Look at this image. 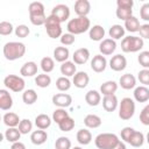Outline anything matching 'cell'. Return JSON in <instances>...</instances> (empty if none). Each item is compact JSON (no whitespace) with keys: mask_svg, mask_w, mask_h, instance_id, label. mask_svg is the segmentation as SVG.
I'll use <instances>...</instances> for the list:
<instances>
[{"mask_svg":"<svg viewBox=\"0 0 149 149\" xmlns=\"http://www.w3.org/2000/svg\"><path fill=\"white\" fill-rule=\"evenodd\" d=\"M137 79L143 86H149V69H142L139 71Z\"/></svg>","mask_w":149,"mask_h":149,"instance_id":"47","label":"cell"},{"mask_svg":"<svg viewBox=\"0 0 149 149\" xmlns=\"http://www.w3.org/2000/svg\"><path fill=\"white\" fill-rule=\"evenodd\" d=\"M115 15L118 19L126 21L128 20L130 16H133V9H128V8H116L115 10Z\"/></svg>","mask_w":149,"mask_h":149,"instance_id":"44","label":"cell"},{"mask_svg":"<svg viewBox=\"0 0 149 149\" xmlns=\"http://www.w3.org/2000/svg\"><path fill=\"white\" fill-rule=\"evenodd\" d=\"M139 33H140L141 38H147V40H149V23L141 24Z\"/></svg>","mask_w":149,"mask_h":149,"instance_id":"54","label":"cell"},{"mask_svg":"<svg viewBox=\"0 0 149 149\" xmlns=\"http://www.w3.org/2000/svg\"><path fill=\"white\" fill-rule=\"evenodd\" d=\"M21 135H22V134L20 133L19 128H16V127H13V128H7V129L5 130V134H3L5 139H6L8 142H10V143L19 142V140H20Z\"/></svg>","mask_w":149,"mask_h":149,"instance_id":"33","label":"cell"},{"mask_svg":"<svg viewBox=\"0 0 149 149\" xmlns=\"http://www.w3.org/2000/svg\"><path fill=\"white\" fill-rule=\"evenodd\" d=\"M119 106V101L115 94L105 95L102 98V107L106 112H114Z\"/></svg>","mask_w":149,"mask_h":149,"instance_id":"18","label":"cell"},{"mask_svg":"<svg viewBox=\"0 0 149 149\" xmlns=\"http://www.w3.org/2000/svg\"><path fill=\"white\" fill-rule=\"evenodd\" d=\"M116 6H118V8L132 9L133 6H134V2H133V0H118L116 1Z\"/></svg>","mask_w":149,"mask_h":149,"instance_id":"53","label":"cell"},{"mask_svg":"<svg viewBox=\"0 0 149 149\" xmlns=\"http://www.w3.org/2000/svg\"><path fill=\"white\" fill-rule=\"evenodd\" d=\"M2 52L7 61H16L24 56L26 45L22 42H7L2 48Z\"/></svg>","mask_w":149,"mask_h":149,"instance_id":"1","label":"cell"},{"mask_svg":"<svg viewBox=\"0 0 149 149\" xmlns=\"http://www.w3.org/2000/svg\"><path fill=\"white\" fill-rule=\"evenodd\" d=\"M125 33H126V29L125 27H122L121 24H113L109 30H108V34H109V38L112 40H120V38H123L125 37Z\"/></svg>","mask_w":149,"mask_h":149,"instance_id":"32","label":"cell"},{"mask_svg":"<svg viewBox=\"0 0 149 149\" xmlns=\"http://www.w3.org/2000/svg\"><path fill=\"white\" fill-rule=\"evenodd\" d=\"M41 69L44 73H49L55 69V61L51 57H43L41 59Z\"/></svg>","mask_w":149,"mask_h":149,"instance_id":"38","label":"cell"},{"mask_svg":"<svg viewBox=\"0 0 149 149\" xmlns=\"http://www.w3.org/2000/svg\"><path fill=\"white\" fill-rule=\"evenodd\" d=\"M14 31H15V35H16L17 37H20V38L27 37V36L29 35V33H30L29 28H28L26 24H19V26L15 28Z\"/></svg>","mask_w":149,"mask_h":149,"instance_id":"48","label":"cell"},{"mask_svg":"<svg viewBox=\"0 0 149 149\" xmlns=\"http://www.w3.org/2000/svg\"><path fill=\"white\" fill-rule=\"evenodd\" d=\"M36 73H37V64L35 62H26L20 69V74L22 77H33Z\"/></svg>","mask_w":149,"mask_h":149,"instance_id":"23","label":"cell"},{"mask_svg":"<svg viewBox=\"0 0 149 149\" xmlns=\"http://www.w3.org/2000/svg\"><path fill=\"white\" fill-rule=\"evenodd\" d=\"M74 41H76L74 35H72V34H70V33L63 34V35L61 36V43H62L63 45H71V44L74 43Z\"/></svg>","mask_w":149,"mask_h":149,"instance_id":"50","label":"cell"},{"mask_svg":"<svg viewBox=\"0 0 149 149\" xmlns=\"http://www.w3.org/2000/svg\"><path fill=\"white\" fill-rule=\"evenodd\" d=\"M14 30V27L10 22L8 21H1L0 22V34L2 36H7V35H10Z\"/></svg>","mask_w":149,"mask_h":149,"instance_id":"45","label":"cell"},{"mask_svg":"<svg viewBox=\"0 0 149 149\" xmlns=\"http://www.w3.org/2000/svg\"><path fill=\"white\" fill-rule=\"evenodd\" d=\"M2 120H3V123L8 128H13V127L19 126V123L21 121L20 118H19V115L16 113H14V112H7V113H5L3 116H2Z\"/></svg>","mask_w":149,"mask_h":149,"instance_id":"25","label":"cell"},{"mask_svg":"<svg viewBox=\"0 0 149 149\" xmlns=\"http://www.w3.org/2000/svg\"><path fill=\"white\" fill-rule=\"evenodd\" d=\"M70 57V51L66 47H56L54 50V58L56 59V62L59 63H64L69 59Z\"/></svg>","mask_w":149,"mask_h":149,"instance_id":"24","label":"cell"},{"mask_svg":"<svg viewBox=\"0 0 149 149\" xmlns=\"http://www.w3.org/2000/svg\"><path fill=\"white\" fill-rule=\"evenodd\" d=\"M10 149H27L26 148V146H24V143H22V142H15V143H12V147H10Z\"/></svg>","mask_w":149,"mask_h":149,"instance_id":"55","label":"cell"},{"mask_svg":"<svg viewBox=\"0 0 149 149\" xmlns=\"http://www.w3.org/2000/svg\"><path fill=\"white\" fill-rule=\"evenodd\" d=\"M90 28H91V21L87 16H77L76 19L69 20V22L66 24L68 33H70L72 35L83 34V33L90 30Z\"/></svg>","mask_w":149,"mask_h":149,"instance_id":"2","label":"cell"},{"mask_svg":"<svg viewBox=\"0 0 149 149\" xmlns=\"http://www.w3.org/2000/svg\"><path fill=\"white\" fill-rule=\"evenodd\" d=\"M88 36L92 41H95V42H101L105 37V29L100 24H94L93 27L90 28L88 30Z\"/></svg>","mask_w":149,"mask_h":149,"instance_id":"20","label":"cell"},{"mask_svg":"<svg viewBox=\"0 0 149 149\" xmlns=\"http://www.w3.org/2000/svg\"><path fill=\"white\" fill-rule=\"evenodd\" d=\"M45 30H47V34L49 35V37L51 38H58L61 37L63 34H62V26H61V22L54 17L52 15H49L47 17V21H45Z\"/></svg>","mask_w":149,"mask_h":149,"instance_id":"7","label":"cell"},{"mask_svg":"<svg viewBox=\"0 0 149 149\" xmlns=\"http://www.w3.org/2000/svg\"><path fill=\"white\" fill-rule=\"evenodd\" d=\"M134 132H135L134 128H132V127H125V128L121 130V139H122L126 143H128V142H129V139H130V136L133 135Z\"/></svg>","mask_w":149,"mask_h":149,"instance_id":"51","label":"cell"},{"mask_svg":"<svg viewBox=\"0 0 149 149\" xmlns=\"http://www.w3.org/2000/svg\"><path fill=\"white\" fill-rule=\"evenodd\" d=\"M28 12H29V17H37V16H44L45 15L44 5L40 1L31 2L28 7Z\"/></svg>","mask_w":149,"mask_h":149,"instance_id":"19","label":"cell"},{"mask_svg":"<svg viewBox=\"0 0 149 149\" xmlns=\"http://www.w3.org/2000/svg\"><path fill=\"white\" fill-rule=\"evenodd\" d=\"M146 140H147V142H148V144H149V132H148V134H147V136H146Z\"/></svg>","mask_w":149,"mask_h":149,"instance_id":"57","label":"cell"},{"mask_svg":"<svg viewBox=\"0 0 149 149\" xmlns=\"http://www.w3.org/2000/svg\"><path fill=\"white\" fill-rule=\"evenodd\" d=\"M71 140L66 136H61L55 142V149H71Z\"/></svg>","mask_w":149,"mask_h":149,"instance_id":"41","label":"cell"},{"mask_svg":"<svg viewBox=\"0 0 149 149\" xmlns=\"http://www.w3.org/2000/svg\"><path fill=\"white\" fill-rule=\"evenodd\" d=\"M113 149H127V147H126V144H125L122 141H120V142H119V143H118Z\"/></svg>","mask_w":149,"mask_h":149,"instance_id":"56","label":"cell"},{"mask_svg":"<svg viewBox=\"0 0 149 149\" xmlns=\"http://www.w3.org/2000/svg\"><path fill=\"white\" fill-rule=\"evenodd\" d=\"M144 45L143 38L139 36H125L121 41V49L123 52H137Z\"/></svg>","mask_w":149,"mask_h":149,"instance_id":"4","label":"cell"},{"mask_svg":"<svg viewBox=\"0 0 149 149\" xmlns=\"http://www.w3.org/2000/svg\"><path fill=\"white\" fill-rule=\"evenodd\" d=\"M120 142L118 135L114 133H101L97 135L94 143L98 149H113Z\"/></svg>","mask_w":149,"mask_h":149,"instance_id":"3","label":"cell"},{"mask_svg":"<svg viewBox=\"0 0 149 149\" xmlns=\"http://www.w3.org/2000/svg\"><path fill=\"white\" fill-rule=\"evenodd\" d=\"M52 104L58 108H66L72 104V97L68 93H57L52 95Z\"/></svg>","mask_w":149,"mask_h":149,"instance_id":"9","label":"cell"},{"mask_svg":"<svg viewBox=\"0 0 149 149\" xmlns=\"http://www.w3.org/2000/svg\"><path fill=\"white\" fill-rule=\"evenodd\" d=\"M3 85L6 86V88L15 92V93H19V92H22L26 87V81L22 77L20 76H16V74H8L3 79Z\"/></svg>","mask_w":149,"mask_h":149,"instance_id":"6","label":"cell"},{"mask_svg":"<svg viewBox=\"0 0 149 149\" xmlns=\"http://www.w3.org/2000/svg\"><path fill=\"white\" fill-rule=\"evenodd\" d=\"M72 59H73L74 64H78V65L85 64L90 59V50L87 48H79V49H77L73 52V55H72Z\"/></svg>","mask_w":149,"mask_h":149,"instance_id":"13","label":"cell"},{"mask_svg":"<svg viewBox=\"0 0 149 149\" xmlns=\"http://www.w3.org/2000/svg\"><path fill=\"white\" fill-rule=\"evenodd\" d=\"M99 50L102 56H109L116 50V42L112 38H104L99 44Z\"/></svg>","mask_w":149,"mask_h":149,"instance_id":"11","label":"cell"},{"mask_svg":"<svg viewBox=\"0 0 149 149\" xmlns=\"http://www.w3.org/2000/svg\"><path fill=\"white\" fill-rule=\"evenodd\" d=\"M91 10V3L88 0H77L74 2V13L78 16H87Z\"/></svg>","mask_w":149,"mask_h":149,"instance_id":"14","label":"cell"},{"mask_svg":"<svg viewBox=\"0 0 149 149\" xmlns=\"http://www.w3.org/2000/svg\"><path fill=\"white\" fill-rule=\"evenodd\" d=\"M123 27H125V29H126L127 31H129V33H136V31L140 30L141 24H140V21H139L137 17L130 16L128 20L125 21V26H123Z\"/></svg>","mask_w":149,"mask_h":149,"instance_id":"34","label":"cell"},{"mask_svg":"<svg viewBox=\"0 0 149 149\" xmlns=\"http://www.w3.org/2000/svg\"><path fill=\"white\" fill-rule=\"evenodd\" d=\"M88 81H90V76L85 72V71H78L74 76H73V79H72V83L76 87L78 88H84L88 85Z\"/></svg>","mask_w":149,"mask_h":149,"instance_id":"15","label":"cell"},{"mask_svg":"<svg viewBox=\"0 0 149 149\" xmlns=\"http://www.w3.org/2000/svg\"><path fill=\"white\" fill-rule=\"evenodd\" d=\"M119 85L123 90H132L136 86V78L132 73H125L119 79Z\"/></svg>","mask_w":149,"mask_h":149,"instance_id":"17","label":"cell"},{"mask_svg":"<svg viewBox=\"0 0 149 149\" xmlns=\"http://www.w3.org/2000/svg\"><path fill=\"white\" fill-rule=\"evenodd\" d=\"M58 127L62 132H70L74 127V120L71 116H68L66 119H64L62 122L58 123Z\"/></svg>","mask_w":149,"mask_h":149,"instance_id":"43","label":"cell"},{"mask_svg":"<svg viewBox=\"0 0 149 149\" xmlns=\"http://www.w3.org/2000/svg\"><path fill=\"white\" fill-rule=\"evenodd\" d=\"M50 125H51V118H50L49 115L44 114V113L38 114V115L35 118V126H36L38 129L44 130V129L49 128Z\"/></svg>","mask_w":149,"mask_h":149,"instance_id":"30","label":"cell"},{"mask_svg":"<svg viewBox=\"0 0 149 149\" xmlns=\"http://www.w3.org/2000/svg\"><path fill=\"white\" fill-rule=\"evenodd\" d=\"M137 62L141 66H143V69H149V51H141L137 56Z\"/></svg>","mask_w":149,"mask_h":149,"instance_id":"46","label":"cell"},{"mask_svg":"<svg viewBox=\"0 0 149 149\" xmlns=\"http://www.w3.org/2000/svg\"><path fill=\"white\" fill-rule=\"evenodd\" d=\"M140 121H141L142 125L149 126V104H147L142 108V111L140 113Z\"/></svg>","mask_w":149,"mask_h":149,"instance_id":"49","label":"cell"},{"mask_svg":"<svg viewBox=\"0 0 149 149\" xmlns=\"http://www.w3.org/2000/svg\"><path fill=\"white\" fill-rule=\"evenodd\" d=\"M127 66V59L123 55L121 54H116L114 56H112L111 61H109V68L113 70V71H122L125 70Z\"/></svg>","mask_w":149,"mask_h":149,"instance_id":"10","label":"cell"},{"mask_svg":"<svg viewBox=\"0 0 149 149\" xmlns=\"http://www.w3.org/2000/svg\"><path fill=\"white\" fill-rule=\"evenodd\" d=\"M76 139L78 141V143L83 144V146H87L88 143H91L92 141V134L88 129L86 128H81L77 132V135H76Z\"/></svg>","mask_w":149,"mask_h":149,"instance_id":"29","label":"cell"},{"mask_svg":"<svg viewBox=\"0 0 149 149\" xmlns=\"http://www.w3.org/2000/svg\"><path fill=\"white\" fill-rule=\"evenodd\" d=\"M140 16L142 20L149 22V2H146L140 8Z\"/></svg>","mask_w":149,"mask_h":149,"instance_id":"52","label":"cell"},{"mask_svg":"<svg viewBox=\"0 0 149 149\" xmlns=\"http://www.w3.org/2000/svg\"><path fill=\"white\" fill-rule=\"evenodd\" d=\"M47 140H48V134L45 130L37 129V130L31 132V134H30V141L35 146H41V144L45 143Z\"/></svg>","mask_w":149,"mask_h":149,"instance_id":"21","label":"cell"},{"mask_svg":"<svg viewBox=\"0 0 149 149\" xmlns=\"http://www.w3.org/2000/svg\"><path fill=\"white\" fill-rule=\"evenodd\" d=\"M17 127H19L20 133L23 134V135H26V134H28L33 130V123L29 119H22Z\"/></svg>","mask_w":149,"mask_h":149,"instance_id":"42","label":"cell"},{"mask_svg":"<svg viewBox=\"0 0 149 149\" xmlns=\"http://www.w3.org/2000/svg\"><path fill=\"white\" fill-rule=\"evenodd\" d=\"M13 106V98L6 88L0 90V109L8 111Z\"/></svg>","mask_w":149,"mask_h":149,"instance_id":"16","label":"cell"},{"mask_svg":"<svg viewBox=\"0 0 149 149\" xmlns=\"http://www.w3.org/2000/svg\"><path fill=\"white\" fill-rule=\"evenodd\" d=\"M22 100L26 105H33L36 100H37V93L35 90L33 88H28L24 90L22 93Z\"/></svg>","mask_w":149,"mask_h":149,"instance_id":"36","label":"cell"},{"mask_svg":"<svg viewBox=\"0 0 149 149\" xmlns=\"http://www.w3.org/2000/svg\"><path fill=\"white\" fill-rule=\"evenodd\" d=\"M101 118L97 114H87L85 118H84V125L87 127V128H98L101 126Z\"/></svg>","mask_w":149,"mask_h":149,"instance_id":"31","label":"cell"},{"mask_svg":"<svg viewBox=\"0 0 149 149\" xmlns=\"http://www.w3.org/2000/svg\"><path fill=\"white\" fill-rule=\"evenodd\" d=\"M72 149H83V148H80V147H74V148H72Z\"/></svg>","mask_w":149,"mask_h":149,"instance_id":"58","label":"cell"},{"mask_svg":"<svg viewBox=\"0 0 149 149\" xmlns=\"http://www.w3.org/2000/svg\"><path fill=\"white\" fill-rule=\"evenodd\" d=\"M134 99L137 102H147L149 100V88L147 86H137L134 90Z\"/></svg>","mask_w":149,"mask_h":149,"instance_id":"22","label":"cell"},{"mask_svg":"<svg viewBox=\"0 0 149 149\" xmlns=\"http://www.w3.org/2000/svg\"><path fill=\"white\" fill-rule=\"evenodd\" d=\"M35 84L41 87V88H44V87H48L50 84H51V77L47 73H41V74H37L35 77Z\"/></svg>","mask_w":149,"mask_h":149,"instance_id":"37","label":"cell"},{"mask_svg":"<svg viewBox=\"0 0 149 149\" xmlns=\"http://www.w3.org/2000/svg\"><path fill=\"white\" fill-rule=\"evenodd\" d=\"M59 70H61V73L64 77H71V76H74L77 73L76 64L73 62H71V61H66V62L62 63Z\"/></svg>","mask_w":149,"mask_h":149,"instance_id":"27","label":"cell"},{"mask_svg":"<svg viewBox=\"0 0 149 149\" xmlns=\"http://www.w3.org/2000/svg\"><path fill=\"white\" fill-rule=\"evenodd\" d=\"M144 135L141 133V132H137V130H135L134 133H133V135L130 136V139H129V144L132 146V147H135V148H139V147H142L143 146V143H144Z\"/></svg>","mask_w":149,"mask_h":149,"instance_id":"35","label":"cell"},{"mask_svg":"<svg viewBox=\"0 0 149 149\" xmlns=\"http://www.w3.org/2000/svg\"><path fill=\"white\" fill-rule=\"evenodd\" d=\"M106 66H107V59L101 54L93 56V58L91 59V69L97 73H100V72L105 71Z\"/></svg>","mask_w":149,"mask_h":149,"instance_id":"12","label":"cell"},{"mask_svg":"<svg viewBox=\"0 0 149 149\" xmlns=\"http://www.w3.org/2000/svg\"><path fill=\"white\" fill-rule=\"evenodd\" d=\"M116 90H118V84L114 80H107L100 86V93H102L104 97L115 94Z\"/></svg>","mask_w":149,"mask_h":149,"instance_id":"28","label":"cell"},{"mask_svg":"<svg viewBox=\"0 0 149 149\" xmlns=\"http://www.w3.org/2000/svg\"><path fill=\"white\" fill-rule=\"evenodd\" d=\"M50 15L56 17L61 23L65 22L70 17V8H69V6H66L64 3H58V5L54 6V8L51 9Z\"/></svg>","mask_w":149,"mask_h":149,"instance_id":"8","label":"cell"},{"mask_svg":"<svg viewBox=\"0 0 149 149\" xmlns=\"http://www.w3.org/2000/svg\"><path fill=\"white\" fill-rule=\"evenodd\" d=\"M135 113V101L132 98H123L119 104V118L121 120H129Z\"/></svg>","mask_w":149,"mask_h":149,"instance_id":"5","label":"cell"},{"mask_svg":"<svg viewBox=\"0 0 149 149\" xmlns=\"http://www.w3.org/2000/svg\"><path fill=\"white\" fill-rule=\"evenodd\" d=\"M68 116H70V115H69V113L66 112L65 108H56L52 113V121H55L58 125L59 122H62Z\"/></svg>","mask_w":149,"mask_h":149,"instance_id":"40","label":"cell"},{"mask_svg":"<svg viewBox=\"0 0 149 149\" xmlns=\"http://www.w3.org/2000/svg\"><path fill=\"white\" fill-rule=\"evenodd\" d=\"M71 85H72V84H71L70 79H69L68 77H64V76L57 78V80H56V87H57V90L61 91V92L69 91L70 87H71Z\"/></svg>","mask_w":149,"mask_h":149,"instance_id":"39","label":"cell"},{"mask_svg":"<svg viewBox=\"0 0 149 149\" xmlns=\"http://www.w3.org/2000/svg\"><path fill=\"white\" fill-rule=\"evenodd\" d=\"M85 101L90 106H98L101 102V94L95 90H90L85 94Z\"/></svg>","mask_w":149,"mask_h":149,"instance_id":"26","label":"cell"}]
</instances>
